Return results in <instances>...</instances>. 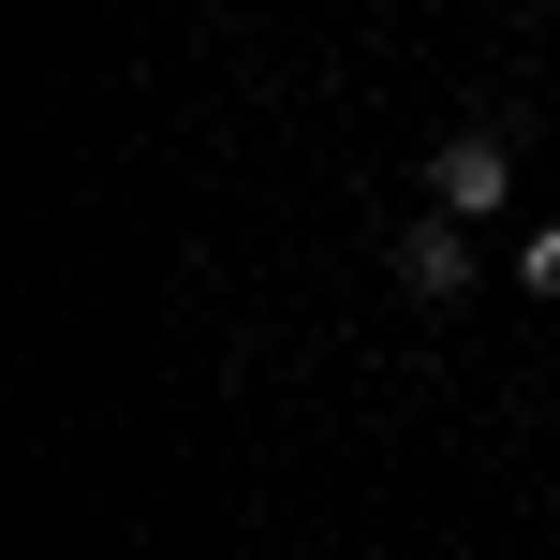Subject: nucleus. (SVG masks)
I'll list each match as a JSON object with an SVG mask.
<instances>
[{
  "label": "nucleus",
  "mask_w": 560,
  "mask_h": 560,
  "mask_svg": "<svg viewBox=\"0 0 560 560\" xmlns=\"http://www.w3.org/2000/svg\"><path fill=\"white\" fill-rule=\"evenodd\" d=\"M516 192V148L502 133H443L428 148V207H443V222H472V207H502Z\"/></svg>",
  "instance_id": "nucleus-1"
},
{
  "label": "nucleus",
  "mask_w": 560,
  "mask_h": 560,
  "mask_svg": "<svg viewBox=\"0 0 560 560\" xmlns=\"http://www.w3.org/2000/svg\"><path fill=\"white\" fill-rule=\"evenodd\" d=\"M398 280H413V295H472V222H443V207H428V222H398Z\"/></svg>",
  "instance_id": "nucleus-2"
},
{
  "label": "nucleus",
  "mask_w": 560,
  "mask_h": 560,
  "mask_svg": "<svg viewBox=\"0 0 560 560\" xmlns=\"http://www.w3.org/2000/svg\"><path fill=\"white\" fill-rule=\"evenodd\" d=\"M516 280H532V295L560 310V222H532V252H516Z\"/></svg>",
  "instance_id": "nucleus-3"
}]
</instances>
